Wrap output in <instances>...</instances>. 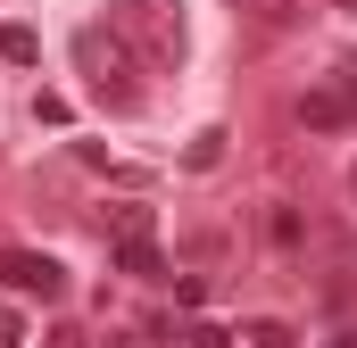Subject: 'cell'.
Listing matches in <instances>:
<instances>
[{
  "label": "cell",
  "instance_id": "obj_1",
  "mask_svg": "<svg viewBox=\"0 0 357 348\" xmlns=\"http://www.w3.org/2000/svg\"><path fill=\"white\" fill-rule=\"evenodd\" d=\"M108 33L142 67H175L183 58V8L175 0H108Z\"/></svg>",
  "mask_w": 357,
  "mask_h": 348
},
{
  "label": "cell",
  "instance_id": "obj_2",
  "mask_svg": "<svg viewBox=\"0 0 357 348\" xmlns=\"http://www.w3.org/2000/svg\"><path fill=\"white\" fill-rule=\"evenodd\" d=\"M75 67H84V84L100 91L108 108H133V100H142V58H133V50L108 33V17L75 33Z\"/></svg>",
  "mask_w": 357,
  "mask_h": 348
},
{
  "label": "cell",
  "instance_id": "obj_3",
  "mask_svg": "<svg viewBox=\"0 0 357 348\" xmlns=\"http://www.w3.org/2000/svg\"><path fill=\"white\" fill-rule=\"evenodd\" d=\"M0 282L25 290V299H59V290H67V265L42 258V249H0Z\"/></svg>",
  "mask_w": 357,
  "mask_h": 348
},
{
  "label": "cell",
  "instance_id": "obj_4",
  "mask_svg": "<svg viewBox=\"0 0 357 348\" xmlns=\"http://www.w3.org/2000/svg\"><path fill=\"white\" fill-rule=\"evenodd\" d=\"M299 125H307V133H341V125H357V91H341V84L299 91Z\"/></svg>",
  "mask_w": 357,
  "mask_h": 348
},
{
  "label": "cell",
  "instance_id": "obj_5",
  "mask_svg": "<svg viewBox=\"0 0 357 348\" xmlns=\"http://www.w3.org/2000/svg\"><path fill=\"white\" fill-rule=\"evenodd\" d=\"M116 265L125 274H142V282H167V249H158V232H116Z\"/></svg>",
  "mask_w": 357,
  "mask_h": 348
},
{
  "label": "cell",
  "instance_id": "obj_6",
  "mask_svg": "<svg viewBox=\"0 0 357 348\" xmlns=\"http://www.w3.org/2000/svg\"><path fill=\"white\" fill-rule=\"evenodd\" d=\"M266 232H274V249H299V241H307V216H299V207H274Z\"/></svg>",
  "mask_w": 357,
  "mask_h": 348
},
{
  "label": "cell",
  "instance_id": "obj_7",
  "mask_svg": "<svg viewBox=\"0 0 357 348\" xmlns=\"http://www.w3.org/2000/svg\"><path fill=\"white\" fill-rule=\"evenodd\" d=\"M33 50H42V42H33V25H0V58H17V67H33Z\"/></svg>",
  "mask_w": 357,
  "mask_h": 348
},
{
  "label": "cell",
  "instance_id": "obj_8",
  "mask_svg": "<svg viewBox=\"0 0 357 348\" xmlns=\"http://www.w3.org/2000/svg\"><path fill=\"white\" fill-rule=\"evenodd\" d=\"M216 158H225V133H199V141L183 150V166H191V174H208V166H216Z\"/></svg>",
  "mask_w": 357,
  "mask_h": 348
},
{
  "label": "cell",
  "instance_id": "obj_9",
  "mask_svg": "<svg viewBox=\"0 0 357 348\" xmlns=\"http://www.w3.org/2000/svg\"><path fill=\"white\" fill-rule=\"evenodd\" d=\"M175 307H208V274H183V282H175Z\"/></svg>",
  "mask_w": 357,
  "mask_h": 348
},
{
  "label": "cell",
  "instance_id": "obj_10",
  "mask_svg": "<svg viewBox=\"0 0 357 348\" xmlns=\"http://www.w3.org/2000/svg\"><path fill=\"white\" fill-rule=\"evenodd\" d=\"M191 348H233V324H191Z\"/></svg>",
  "mask_w": 357,
  "mask_h": 348
},
{
  "label": "cell",
  "instance_id": "obj_11",
  "mask_svg": "<svg viewBox=\"0 0 357 348\" xmlns=\"http://www.w3.org/2000/svg\"><path fill=\"white\" fill-rule=\"evenodd\" d=\"M250 340L258 348H291V324H250Z\"/></svg>",
  "mask_w": 357,
  "mask_h": 348
},
{
  "label": "cell",
  "instance_id": "obj_12",
  "mask_svg": "<svg viewBox=\"0 0 357 348\" xmlns=\"http://www.w3.org/2000/svg\"><path fill=\"white\" fill-rule=\"evenodd\" d=\"M0 348H25V315H8V307H0Z\"/></svg>",
  "mask_w": 357,
  "mask_h": 348
},
{
  "label": "cell",
  "instance_id": "obj_13",
  "mask_svg": "<svg viewBox=\"0 0 357 348\" xmlns=\"http://www.w3.org/2000/svg\"><path fill=\"white\" fill-rule=\"evenodd\" d=\"M333 348H357V340H349V332H341V340H333Z\"/></svg>",
  "mask_w": 357,
  "mask_h": 348
},
{
  "label": "cell",
  "instance_id": "obj_14",
  "mask_svg": "<svg viewBox=\"0 0 357 348\" xmlns=\"http://www.w3.org/2000/svg\"><path fill=\"white\" fill-rule=\"evenodd\" d=\"M349 191H357V166H349Z\"/></svg>",
  "mask_w": 357,
  "mask_h": 348
},
{
  "label": "cell",
  "instance_id": "obj_15",
  "mask_svg": "<svg viewBox=\"0 0 357 348\" xmlns=\"http://www.w3.org/2000/svg\"><path fill=\"white\" fill-rule=\"evenodd\" d=\"M341 8H357V0H341Z\"/></svg>",
  "mask_w": 357,
  "mask_h": 348
}]
</instances>
